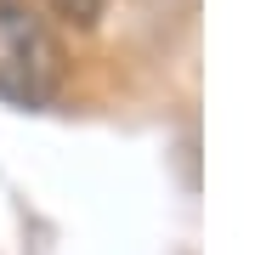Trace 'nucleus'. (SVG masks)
<instances>
[{
	"label": "nucleus",
	"mask_w": 255,
	"mask_h": 255,
	"mask_svg": "<svg viewBox=\"0 0 255 255\" xmlns=\"http://www.w3.org/2000/svg\"><path fill=\"white\" fill-rule=\"evenodd\" d=\"M63 85V46L34 0H0V97L46 108Z\"/></svg>",
	"instance_id": "f257e3e1"
},
{
	"label": "nucleus",
	"mask_w": 255,
	"mask_h": 255,
	"mask_svg": "<svg viewBox=\"0 0 255 255\" xmlns=\"http://www.w3.org/2000/svg\"><path fill=\"white\" fill-rule=\"evenodd\" d=\"M102 6H108V0H51V11L63 23H74V28H91L102 17Z\"/></svg>",
	"instance_id": "f03ea898"
}]
</instances>
